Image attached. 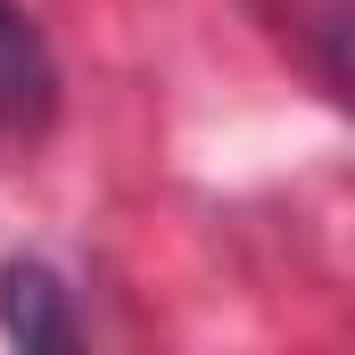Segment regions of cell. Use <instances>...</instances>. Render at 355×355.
Returning a JSON list of instances; mask_svg holds the SVG:
<instances>
[{"instance_id": "cell-1", "label": "cell", "mask_w": 355, "mask_h": 355, "mask_svg": "<svg viewBox=\"0 0 355 355\" xmlns=\"http://www.w3.org/2000/svg\"><path fill=\"white\" fill-rule=\"evenodd\" d=\"M50 116H58V58H50L42 25L17 0H0V124L42 132Z\"/></svg>"}, {"instance_id": "cell-2", "label": "cell", "mask_w": 355, "mask_h": 355, "mask_svg": "<svg viewBox=\"0 0 355 355\" xmlns=\"http://www.w3.org/2000/svg\"><path fill=\"white\" fill-rule=\"evenodd\" d=\"M0 331L17 347H67L75 322H67V289L50 281V265H8L0 272Z\"/></svg>"}]
</instances>
